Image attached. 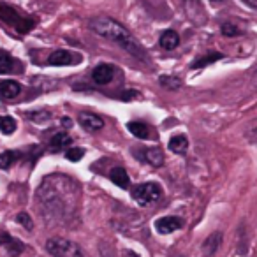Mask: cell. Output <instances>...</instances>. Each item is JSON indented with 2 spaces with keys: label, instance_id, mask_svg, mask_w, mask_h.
Returning a JSON list of instances; mask_svg holds the SVG:
<instances>
[{
  "label": "cell",
  "instance_id": "cell-1",
  "mask_svg": "<svg viewBox=\"0 0 257 257\" xmlns=\"http://www.w3.org/2000/svg\"><path fill=\"white\" fill-rule=\"evenodd\" d=\"M76 185L74 180L65 176H50L37 190V201L46 210L50 218L65 222L71 218L76 208Z\"/></svg>",
  "mask_w": 257,
  "mask_h": 257
},
{
  "label": "cell",
  "instance_id": "cell-2",
  "mask_svg": "<svg viewBox=\"0 0 257 257\" xmlns=\"http://www.w3.org/2000/svg\"><path fill=\"white\" fill-rule=\"evenodd\" d=\"M90 30L95 32L97 36L104 37V39L111 41V43L118 44L120 48H123L128 55L145 60L147 53H145V48L140 44V41L128 32L121 23H118L116 20L109 18V16H95V18L90 20Z\"/></svg>",
  "mask_w": 257,
  "mask_h": 257
},
{
  "label": "cell",
  "instance_id": "cell-3",
  "mask_svg": "<svg viewBox=\"0 0 257 257\" xmlns=\"http://www.w3.org/2000/svg\"><path fill=\"white\" fill-rule=\"evenodd\" d=\"M46 250L53 257H85L81 246L65 238H50L46 243Z\"/></svg>",
  "mask_w": 257,
  "mask_h": 257
},
{
  "label": "cell",
  "instance_id": "cell-4",
  "mask_svg": "<svg viewBox=\"0 0 257 257\" xmlns=\"http://www.w3.org/2000/svg\"><path fill=\"white\" fill-rule=\"evenodd\" d=\"M162 196V189L159 183L155 182H147L141 183V185H136L133 189V197L138 201V204L141 206H148L152 203H157Z\"/></svg>",
  "mask_w": 257,
  "mask_h": 257
},
{
  "label": "cell",
  "instance_id": "cell-5",
  "mask_svg": "<svg viewBox=\"0 0 257 257\" xmlns=\"http://www.w3.org/2000/svg\"><path fill=\"white\" fill-rule=\"evenodd\" d=\"M0 18L4 20L6 23H9L11 27H15L16 30H20L22 34L30 32L34 29V22L27 16H23L22 13H18L16 9L9 8L6 4H0Z\"/></svg>",
  "mask_w": 257,
  "mask_h": 257
},
{
  "label": "cell",
  "instance_id": "cell-6",
  "mask_svg": "<svg viewBox=\"0 0 257 257\" xmlns=\"http://www.w3.org/2000/svg\"><path fill=\"white\" fill-rule=\"evenodd\" d=\"M136 157L140 159V161L147 162V164L154 166V168H161L162 164H164V155H162V152L159 150V148L155 147H148V148H136Z\"/></svg>",
  "mask_w": 257,
  "mask_h": 257
},
{
  "label": "cell",
  "instance_id": "cell-7",
  "mask_svg": "<svg viewBox=\"0 0 257 257\" xmlns=\"http://www.w3.org/2000/svg\"><path fill=\"white\" fill-rule=\"evenodd\" d=\"M81 57L76 53H71L67 50H58L53 51L48 58V64L50 65H72V64H79Z\"/></svg>",
  "mask_w": 257,
  "mask_h": 257
},
{
  "label": "cell",
  "instance_id": "cell-8",
  "mask_svg": "<svg viewBox=\"0 0 257 257\" xmlns=\"http://www.w3.org/2000/svg\"><path fill=\"white\" fill-rule=\"evenodd\" d=\"M78 121L85 131L88 133H97L104 127V121L100 116H97L95 113H79L78 114Z\"/></svg>",
  "mask_w": 257,
  "mask_h": 257
},
{
  "label": "cell",
  "instance_id": "cell-9",
  "mask_svg": "<svg viewBox=\"0 0 257 257\" xmlns=\"http://www.w3.org/2000/svg\"><path fill=\"white\" fill-rule=\"evenodd\" d=\"M182 227H183V220L180 217H162L155 222V229L161 234H169V232H175Z\"/></svg>",
  "mask_w": 257,
  "mask_h": 257
},
{
  "label": "cell",
  "instance_id": "cell-10",
  "mask_svg": "<svg viewBox=\"0 0 257 257\" xmlns=\"http://www.w3.org/2000/svg\"><path fill=\"white\" fill-rule=\"evenodd\" d=\"M23 71V64L9 53L0 55V74H16Z\"/></svg>",
  "mask_w": 257,
  "mask_h": 257
},
{
  "label": "cell",
  "instance_id": "cell-11",
  "mask_svg": "<svg viewBox=\"0 0 257 257\" xmlns=\"http://www.w3.org/2000/svg\"><path fill=\"white\" fill-rule=\"evenodd\" d=\"M114 74V67L109 64H99L92 72V79L97 85H107V83L113 79Z\"/></svg>",
  "mask_w": 257,
  "mask_h": 257
},
{
  "label": "cell",
  "instance_id": "cell-12",
  "mask_svg": "<svg viewBox=\"0 0 257 257\" xmlns=\"http://www.w3.org/2000/svg\"><path fill=\"white\" fill-rule=\"evenodd\" d=\"M72 145V138L67 133H58L50 140V150L58 152V150H69V147Z\"/></svg>",
  "mask_w": 257,
  "mask_h": 257
},
{
  "label": "cell",
  "instance_id": "cell-13",
  "mask_svg": "<svg viewBox=\"0 0 257 257\" xmlns=\"http://www.w3.org/2000/svg\"><path fill=\"white\" fill-rule=\"evenodd\" d=\"M22 92V85L13 79H6V81H0V95L4 99H15L16 95H20Z\"/></svg>",
  "mask_w": 257,
  "mask_h": 257
},
{
  "label": "cell",
  "instance_id": "cell-14",
  "mask_svg": "<svg viewBox=\"0 0 257 257\" xmlns=\"http://www.w3.org/2000/svg\"><path fill=\"white\" fill-rule=\"evenodd\" d=\"M109 178H111V182H113L116 187H120V189H128V185H131V180H128L127 171H125V168H120V166L111 169Z\"/></svg>",
  "mask_w": 257,
  "mask_h": 257
},
{
  "label": "cell",
  "instance_id": "cell-15",
  "mask_svg": "<svg viewBox=\"0 0 257 257\" xmlns=\"http://www.w3.org/2000/svg\"><path fill=\"white\" fill-rule=\"evenodd\" d=\"M159 43H161V48H164L166 51H171V50H175V48H178L180 36L175 30H166V32H162Z\"/></svg>",
  "mask_w": 257,
  "mask_h": 257
},
{
  "label": "cell",
  "instance_id": "cell-16",
  "mask_svg": "<svg viewBox=\"0 0 257 257\" xmlns=\"http://www.w3.org/2000/svg\"><path fill=\"white\" fill-rule=\"evenodd\" d=\"M169 150L178 155H185L187 150H189V140H187V136H183V134L173 136L171 141H169Z\"/></svg>",
  "mask_w": 257,
  "mask_h": 257
},
{
  "label": "cell",
  "instance_id": "cell-17",
  "mask_svg": "<svg viewBox=\"0 0 257 257\" xmlns=\"http://www.w3.org/2000/svg\"><path fill=\"white\" fill-rule=\"evenodd\" d=\"M128 133L136 136L138 140H147L150 136V131H148V125L143 123V121H128L127 123Z\"/></svg>",
  "mask_w": 257,
  "mask_h": 257
},
{
  "label": "cell",
  "instance_id": "cell-18",
  "mask_svg": "<svg viewBox=\"0 0 257 257\" xmlns=\"http://www.w3.org/2000/svg\"><path fill=\"white\" fill-rule=\"evenodd\" d=\"M220 58H224V55L218 53V51H211V53L203 55V57L197 58L196 62H192V65H190V69H203V67H206V65L213 64V62L220 60Z\"/></svg>",
  "mask_w": 257,
  "mask_h": 257
},
{
  "label": "cell",
  "instance_id": "cell-19",
  "mask_svg": "<svg viewBox=\"0 0 257 257\" xmlns=\"http://www.w3.org/2000/svg\"><path fill=\"white\" fill-rule=\"evenodd\" d=\"M159 83H161V86H162V88H166V90H178L180 86H182V79H180L178 76L164 74V76H161V78H159Z\"/></svg>",
  "mask_w": 257,
  "mask_h": 257
},
{
  "label": "cell",
  "instance_id": "cell-20",
  "mask_svg": "<svg viewBox=\"0 0 257 257\" xmlns=\"http://www.w3.org/2000/svg\"><path fill=\"white\" fill-rule=\"evenodd\" d=\"M18 157H20L18 152H11V150L2 152V154H0V169H9L18 161Z\"/></svg>",
  "mask_w": 257,
  "mask_h": 257
},
{
  "label": "cell",
  "instance_id": "cell-21",
  "mask_svg": "<svg viewBox=\"0 0 257 257\" xmlns=\"http://www.w3.org/2000/svg\"><path fill=\"white\" fill-rule=\"evenodd\" d=\"M16 131V120L13 116H0V133L13 134Z\"/></svg>",
  "mask_w": 257,
  "mask_h": 257
},
{
  "label": "cell",
  "instance_id": "cell-22",
  "mask_svg": "<svg viewBox=\"0 0 257 257\" xmlns=\"http://www.w3.org/2000/svg\"><path fill=\"white\" fill-rule=\"evenodd\" d=\"M218 243H220V232H215V234H211L210 238L206 239V243H204V252H206V255L215 253Z\"/></svg>",
  "mask_w": 257,
  "mask_h": 257
},
{
  "label": "cell",
  "instance_id": "cell-23",
  "mask_svg": "<svg viewBox=\"0 0 257 257\" xmlns=\"http://www.w3.org/2000/svg\"><path fill=\"white\" fill-rule=\"evenodd\" d=\"M27 118L32 121H36V123H41V121H46L51 118V113L50 111H44V109H39V111H34V113H29L27 114Z\"/></svg>",
  "mask_w": 257,
  "mask_h": 257
},
{
  "label": "cell",
  "instance_id": "cell-24",
  "mask_svg": "<svg viewBox=\"0 0 257 257\" xmlns=\"http://www.w3.org/2000/svg\"><path fill=\"white\" fill-rule=\"evenodd\" d=\"M83 155H85V150H83V148H69V150H65V159L71 162L81 161Z\"/></svg>",
  "mask_w": 257,
  "mask_h": 257
},
{
  "label": "cell",
  "instance_id": "cell-25",
  "mask_svg": "<svg viewBox=\"0 0 257 257\" xmlns=\"http://www.w3.org/2000/svg\"><path fill=\"white\" fill-rule=\"evenodd\" d=\"M16 220H18L20 224H22V225H23V227H25V229H29V231H30V229L34 227V222H32V218H30L29 215L25 213V211H23V213H20L18 217H16Z\"/></svg>",
  "mask_w": 257,
  "mask_h": 257
},
{
  "label": "cell",
  "instance_id": "cell-26",
  "mask_svg": "<svg viewBox=\"0 0 257 257\" xmlns=\"http://www.w3.org/2000/svg\"><path fill=\"white\" fill-rule=\"evenodd\" d=\"M246 140H248L250 143H257V120L250 123L248 131H246Z\"/></svg>",
  "mask_w": 257,
  "mask_h": 257
},
{
  "label": "cell",
  "instance_id": "cell-27",
  "mask_svg": "<svg viewBox=\"0 0 257 257\" xmlns=\"http://www.w3.org/2000/svg\"><path fill=\"white\" fill-rule=\"evenodd\" d=\"M222 34L224 36H238L239 30L234 25H222Z\"/></svg>",
  "mask_w": 257,
  "mask_h": 257
},
{
  "label": "cell",
  "instance_id": "cell-28",
  "mask_svg": "<svg viewBox=\"0 0 257 257\" xmlns=\"http://www.w3.org/2000/svg\"><path fill=\"white\" fill-rule=\"evenodd\" d=\"M138 95H140V93L134 92V90H131V92H123V93H121V99H123V100H133V99H136Z\"/></svg>",
  "mask_w": 257,
  "mask_h": 257
},
{
  "label": "cell",
  "instance_id": "cell-29",
  "mask_svg": "<svg viewBox=\"0 0 257 257\" xmlns=\"http://www.w3.org/2000/svg\"><path fill=\"white\" fill-rule=\"evenodd\" d=\"M123 257H140L136 252H133V250H125L123 252Z\"/></svg>",
  "mask_w": 257,
  "mask_h": 257
},
{
  "label": "cell",
  "instance_id": "cell-30",
  "mask_svg": "<svg viewBox=\"0 0 257 257\" xmlns=\"http://www.w3.org/2000/svg\"><path fill=\"white\" fill-rule=\"evenodd\" d=\"M245 4H248L250 8H253V9H257V0H243Z\"/></svg>",
  "mask_w": 257,
  "mask_h": 257
},
{
  "label": "cell",
  "instance_id": "cell-31",
  "mask_svg": "<svg viewBox=\"0 0 257 257\" xmlns=\"http://www.w3.org/2000/svg\"><path fill=\"white\" fill-rule=\"evenodd\" d=\"M65 123V127H71V120H69V118H64V120H62Z\"/></svg>",
  "mask_w": 257,
  "mask_h": 257
},
{
  "label": "cell",
  "instance_id": "cell-32",
  "mask_svg": "<svg viewBox=\"0 0 257 257\" xmlns=\"http://www.w3.org/2000/svg\"><path fill=\"white\" fill-rule=\"evenodd\" d=\"M211 2H215V4H218V2H224V0H211Z\"/></svg>",
  "mask_w": 257,
  "mask_h": 257
},
{
  "label": "cell",
  "instance_id": "cell-33",
  "mask_svg": "<svg viewBox=\"0 0 257 257\" xmlns=\"http://www.w3.org/2000/svg\"><path fill=\"white\" fill-rule=\"evenodd\" d=\"M192 2H197V0H192Z\"/></svg>",
  "mask_w": 257,
  "mask_h": 257
}]
</instances>
